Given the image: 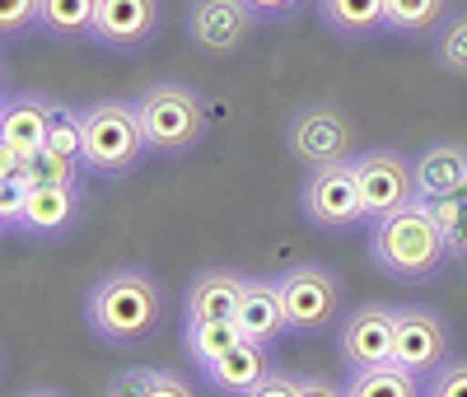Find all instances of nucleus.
Listing matches in <instances>:
<instances>
[{
  "label": "nucleus",
  "mask_w": 467,
  "mask_h": 397,
  "mask_svg": "<svg viewBox=\"0 0 467 397\" xmlns=\"http://www.w3.org/2000/svg\"><path fill=\"white\" fill-rule=\"evenodd\" d=\"M244 286H248V276L229 271V266H206V271L192 276L182 313H187V318H215V323H234L239 299H244Z\"/></svg>",
  "instance_id": "obj_16"
},
{
  "label": "nucleus",
  "mask_w": 467,
  "mask_h": 397,
  "mask_svg": "<svg viewBox=\"0 0 467 397\" xmlns=\"http://www.w3.org/2000/svg\"><path fill=\"white\" fill-rule=\"evenodd\" d=\"M271 374V360H266V346L262 341H234L215 365H206V379L224 392V397H244L257 379Z\"/></svg>",
  "instance_id": "obj_18"
},
{
  "label": "nucleus",
  "mask_w": 467,
  "mask_h": 397,
  "mask_svg": "<svg viewBox=\"0 0 467 397\" xmlns=\"http://www.w3.org/2000/svg\"><path fill=\"white\" fill-rule=\"evenodd\" d=\"M0 229H5V220H0Z\"/></svg>",
  "instance_id": "obj_39"
},
{
  "label": "nucleus",
  "mask_w": 467,
  "mask_h": 397,
  "mask_svg": "<svg viewBox=\"0 0 467 397\" xmlns=\"http://www.w3.org/2000/svg\"><path fill=\"white\" fill-rule=\"evenodd\" d=\"M80 173H89V169L57 154V150H47V145L28 159V183H80Z\"/></svg>",
  "instance_id": "obj_27"
},
{
  "label": "nucleus",
  "mask_w": 467,
  "mask_h": 397,
  "mask_svg": "<svg viewBox=\"0 0 467 397\" xmlns=\"http://www.w3.org/2000/svg\"><path fill=\"white\" fill-rule=\"evenodd\" d=\"M99 0H37V28L52 37H85L94 28Z\"/></svg>",
  "instance_id": "obj_22"
},
{
  "label": "nucleus",
  "mask_w": 467,
  "mask_h": 397,
  "mask_svg": "<svg viewBox=\"0 0 467 397\" xmlns=\"http://www.w3.org/2000/svg\"><path fill=\"white\" fill-rule=\"evenodd\" d=\"M145 154L150 150L140 136L136 99H99L85 108V169L89 173L127 178Z\"/></svg>",
  "instance_id": "obj_4"
},
{
  "label": "nucleus",
  "mask_w": 467,
  "mask_h": 397,
  "mask_svg": "<svg viewBox=\"0 0 467 397\" xmlns=\"http://www.w3.org/2000/svg\"><path fill=\"white\" fill-rule=\"evenodd\" d=\"M80 206H85L80 183H33L19 229L33 234V238H61L75 220H80Z\"/></svg>",
  "instance_id": "obj_13"
},
{
  "label": "nucleus",
  "mask_w": 467,
  "mask_h": 397,
  "mask_svg": "<svg viewBox=\"0 0 467 397\" xmlns=\"http://www.w3.org/2000/svg\"><path fill=\"white\" fill-rule=\"evenodd\" d=\"M136 117H140V136L150 154H187L206 136V99L164 79V85H150L145 94H136Z\"/></svg>",
  "instance_id": "obj_3"
},
{
  "label": "nucleus",
  "mask_w": 467,
  "mask_h": 397,
  "mask_svg": "<svg viewBox=\"0 0 467 397\" xmlns=\"http://www.w3.org/2000/svg\"><path fill=\"white\" fill-rule=\"evenodd\" d=\"M47 150L75 159V164H85V108H66V103H57L52 127H47Z\"/></svg>",
  "instance_id": "obj_24"
},
{
  "label": "nucleus",
  "mask_w": 467,
  "mask_h": 397,
  "mask_svg": "<svg viewBox=\"0 0 467 397\" xmlns=\"http://www.w3.org/2000/svg\"><path fill=\"white\" fill-rule=\"evenodd\" d=\"M350 145H356V127L337 103H308L285 127V150L304 169L341 164V159H350Z\"/></svg>",
  "instance_id": "obj_6"
},
{
  "label": "nucleus",
  "mask_w": 467,
  "mask_h": 397,
  "mask_svg": "<svg viewBox=\"0 0 467 397\" xmlns=\"http://www.w3.org/2000/svg\"><path fill=\"white\" fill-rule=\"evenodd\" d=\"M244 397H295V374L271 370V374H266V379H257Z\"/></svg>",
  "instance_id": "obj_33"
},
{
  "label": "nucleus",
  "mask_w": 467,
  "mask_h": 397,
  "mask_svg": "<svg viewBox=\"0 0 467 397\" xmlns=\"http://www.w3.org/2000/svg\"><path fill=\"white\" fill-rule=\"evenodd\" d=\"M24 397H66V392H57V388H33V392H24Z\"/></svg>",
  "instance_id": "obj_37"
},
{
  "label": "nucleus",
  "mask_w": 467,
  "mask_h": 397,
  "mask_svg": "<svg viewBox=\"0 0 467 397\" xmlns=\"http://www.w3.org/2000/svg\"><path fill=\"white\" fill-rule=\"evenodd\" d=\"M257 24H262V15L248 0H197L187 15V37L206 57H234L248 47Z\"/></svg>",
  "instance_id": "obj_9"
},
{
  "label": "nucleus",
  "mask_w": 467,
  "mask_h": 397,
  "mask_svg": "<svg viewBox=\"0 0 467 397\" xmlns=\"http://www.w3.org/2000/svg\"><path fill=\"white\" fill-rule=\"evenodd\" d=\"M37 28V0H0V37Z\"/></svg>",
  "instance_id": "obj_30"
},
{
  "label": "nucleus",
  "mask_w": 467,
  "mask_h": 397,
  "mask_svg": "<svg viewBox=\"0 0 467 397\" xmlns=\"http://www.w3.org/2000/svg\"><path fill=\"white\" fill-rule=\"evenodd\" d=\"M28 178H5L0 183V220H5V229H19L24 220V206H28Z\"/></svg>",
  "instance_id": "obj_29"
},
{
  "label": "nucleus",
  "mask_w": 467,
  "mask_h": 397,
  "mask_svg": "<svg viewBox=\"0 0 467 397\" xmlns=\"http://www.w3.org/2000/svg\"><path fill=\"white\" fill-rule=\"evenodd\" d=\"M150 379H154V370H150V365H131V370H122V374H117V379L108 383V397H145Z\"/></svg>",
  "instance_id": "obj_31"
},
{
  "label": "nucleus",
  "mask_w": 467,
  "mask_h": 397,
  "mask_svg": "<svg viewBox=\"0 0 467 397\" xmlns=\"http://www.w3.org/2000/svg\"><path fill=\"white\" fill-rule=\"evenodd\" d=\"M356 169V183H360V202H365V215L379 220V215H393L402 206L416 202V183H411V164L398 154V150H365L350 159Z\"/></svg>",
  "instance_id": "obj_10"
},
{
  "label": "nucleus",
  "mask_w": 467,
  "mask_h": 397,
  "mask_svg": "<svg viewBox=\"0 0 467 397\" xmlns=\"http://www.w3.org/2000/svg\"><path fill=\"white\" fill-rule=\"evenodd\" d=\"M295 397H346V383L337 388L332 379L318 374H295Z\"/></svg>",
  "instance_id": "obj_34"
},
{
  "label": "nucleus",
  "mask_w": 467,
  "mask_h": 397,
  "mask_svg": "<svg viewBox=\"0 0 467 397\" xmlns=\"http://www.w3.org/2000/svg\"><path fill=\"white\" fill-rule=\"evenodd\" d=\"M425 397H467V360H449L425 379Z\"/></svg>",
  "instance_id": "obj_28"
},
{
  "label": "nucleus",
  "mask_w": 467,
  "mask_h": 397,
  "mask_svg": "<svg viewBox=\"0 0 467 397\" xmlns=\"http://www.w3.org/2000/svg\"><path fill=\"white\" fill-rule=\"evenodd\" d=\"M145 397H197V388H192L182 374H173V370H154Z\"/></svg>",
  "instance_id": "obj_32"
},
{
  "label": "nucleus",
  "mask_w": 467,
  "mask_h": 397,
  "mask_svg": "<svg viewBox=\"0 0 467 397\" xmlns=\"http://www.w3.org/2000/svg\"><path fill=\"white\" fill-rule=\"evenodd\" d=\"M346 397H425V388H420L416 374H407L388 360V365H374V370H350Z\"/></svg>",
  "instance_id": "obj_21"
},
{
  "label": "nucleus",
  "mask_w": 467,
  "mask_h": 397,
  "mask_svg": "<svg viewBox=\"0 0 467 397\" xmlns=\"http://www.w3.org/2000/svg\"><path fill=\"white\" fill-rule=\"evenodd\" d=\"M444 19H449V0H388V28L393 33L425 37V33H440Z\"/></svg>",
  "instance_id": "obj_23"
},
{
  "label": "nucleus",
  "mask_w": 467,
  "mask_h": 397,
  "mask_svg": "<svg viewBox=\"0 0 467 397\" xmlns=\"http://www.w3.org/2000/svg\"><path fill=\"white\" fill-rule=\"evenodd\" d=\"M5 178H28V154H19L15 145L0 141V183Z\"/></svg>",
  "instance_id": "obj_35"
},
{
  "label": "nucleus",
  "mask_w": 467,
  "mask_h": 397,
  "mask_svg": "<svg viewBox=\"0 0 467 397\" xmlns=\"http://www.w3.org/2000/svg\"><path fill=\"white\" fill-rule=\"evenodd\" d=\"M393 328L398 308L393 304H360L341 318L337 328V350L350 370H374L393 360Z\"/></svg>",
  "instance_id": "obj_11"
},
{
  "label": "nucleus",
  "mask_w": 467,
  "mask_h": 397,
  "mask_svg": "<svg viewBox=\"0 0 467 397\" xmlns=\"http://www.w3.org/2000/svg\"><path fill=\"white\" fill-rule=\"evenodd\" d=\"M248 5H253L262 19H285V15L299 10V0H248Z\"/></svg>",
  "instance_id": "obj_36"
},
{
  "label": "nucleus",
  "mask_w": 467,
  "mask_h": 397,
  "mask_svg": "<svg viewBox=\"0 0 467 397\" xmlns=\"http://www.w3.org/2000/svg\"><path fill=\"white\" fill-rule=\"evenodd\" d=\"M164 290L140 266H112L85 295V323L108 346H140L160 332Z\"/></svg>",
  "instance_id": "obj_1"
},
{
  "label": "nucleus",
  "mask_w": 467,
  "mask_h": 397,
  "mask_svg": "<svg viewBox=\"0 0 467 397\" xmlns=\"http://www.w3.org/2000/svg\"><path fill=\"white\" fill-rule=\"evenodd\" d=\"M281 299H285V318L295 332H323L337 323L341 308V281L337 271L318 266V262H299L285 276H276Z\"/></svg>",
  "instance_id": "obj_8"
},
{
  "label": "nucleus",
  "mask_w": 467,
  "mask_h": 397,
  "mask_svg": "<svg viewBox=\"0 0 467 397\" xmlns=\"http://www.w3.org/2000/svg\"><path fill=\"white\" fill-rule=\"evenodd\" d=\"M234 323L248 341H281L290 332V318H285V299H281V286L276 281H262V276H248L244 286V299H239V313H234Z\"/></svg>",
  "instance_id": "obj_15"
},
{
  "label": "nucleus",
  "mask_w": 467,
  "mask_h": 397,
  "mask_svg": "<svg viewBox=\"0 0 467 397\" xmlns=\"http://www.w3.org/2000/svg\"><path fill=\"white\" fill-rule=\"evenodd\" d=\"M435 52H440V66L458 79H467V15H453L440 24L435 33Z\"/></svg>",
  "instance_id": "obj_26"
},
{
  "label": "nucleus",
  "mask_w": 467,
  "mask_h": 397,
  "mask_svg": "<svg viewBox=\"0 0 467 397\" xmlns=\"http://www.w3.org/2000/svg\"><path fill=\"white\" fill-rule=\"evenodd\" d=\"M234 341H244L239 323H215V318H187V328H182V350H187V360H197L202 370H206V365H215Z\"/></svg>",
  "instance_id": "obj_20"
},
{
  "label": "nucleus",
  "mask_w": 467,
  "mask_h": 397,
  "mask_svg": "<svg viewBox=\"0 0 467 397\" xmlns=\"http://www.w3.org/2000/svg\"><path fill=\"white\" fill-rule=\"evenodd\" d=\"M323 24L341 37H374L388 28V0H318Z\"/></svg>",
  "instance_id": "obj_19"
},
{
  "label": "nucleus",
  "mask_w": 467,
  "mask_h": 397,
  "mask_svg": "<svg viewBox=\"0 0 467 397\" xmlns=\"http://www.w3.org/2000/svg\"><path fill=\"white\" fill-rule=\"evenodd\" d=\"M299 211L314 220L318 229H356V225L369 220L350 159H341V164H323V169H308V178L299 187Z\"/></svg>",
  "instance_id": "obj_7"
},
{
  "label": "nucleus",
  "mask_w": 467,
  "mask_h": 397,
  "mask_svg": "<svg viewBox=\"0 0 467 397\" xmlns=\"http://www.w3.org/2000/svg\"><path fill=\"white\" fill-rule=\"evenodd\" d=\"M411 183L420 202H444V196L467 192V145H425L411 159Z\"/></svg>",
  "instance_id": "obj_14"
},
{
  "label": "nucleus",
  "mask_w": 467,
  "mask_h": 397,
  "mask_svg": "<svg viewBox=\"0 0 467 397\" xmlns=\"http://www.w3.org/2000/svg\"><path fill=\"white\" fill-rule=\"evenodd\" d=\"M369 257L393 281H431L449 262V248H444V234H440L431 202L416 196L411 206H402L393 215H379L369 229Z\"/></svg>",
  "instance_id": "obj_2"
},
{
  "label": "nucleus",
  "mask_w": 467,
  "mask_h": 397,
  "mask_svg": "<svg viewBox=\"0 0 467 397\" xmlns=\"http://www.w3.org/2000/svg\"><path fill=\"white\" fill-rule=\"evenodd\" d=\"M449 360H453V328H449V318L435 313V308H425V304H398L393 365L425 383Z\"/></svg>",
  "instance_id": "obj_5"
},
{
  "label": "nucleus",
  "mask_w": 467,
  "mask_h": 397,
  "mask_svg": "<svg viewBox=\"0 0 467 397\" xmlns=\"http://www.w3.org/2000/svg\"><path fill=\"white\" fill-rule=\"evenodd\" d=\"M0 85H5V61H0Z\"/></svg>",
  "instance_id": "obj_38"
},
{
  "label": "nucleus",
  "mask_w": 467,
  "mask_h": 397,
  "mask_svg": "<svg viewBox=\"0 0 467 397\" xmlns=\"http://www.w3.org/2000/svg\"><path fill=\"white\" fill-rule=\"evenodd\" d=\"M164 19V0H99L89 37L112 52H136L145 47Z\"/></svg>",
  "instance_id": "obj_12"
},
{
  "label": "nucleus",
  "mask_w": 467,
  "mask_h": 397,
  "mask_svg": "<svg viewBox=\"0 0 467 397\" xmlns=\"http://www.w3.org/2000/svg\"><path fill=\"white\" fill-rule=\"evenodd\" d=\"M52 112H57V99H43V94H19V99H5L0 103V141L15 145L19 154H37L47 145V127H52Z\"/></svg>",
  "instance_id": "obj_17"
},
{
  "label": "nucleus",
  "mask_w": 467,
  "mask_h": 397,
  "mask_svg": "<svg viewBox=\"0 0 467 397\" xmlns=\"http://www.w3.org/2000/svg\"><path fill=\"white\" fill-rule=\"evenodd\" d=\"M435 220H440V234H444V248L453 262H467V192L458 196H444V202H431Z\"/></svg>",
  "instance_id": "obj_25"
}]
</instances>
